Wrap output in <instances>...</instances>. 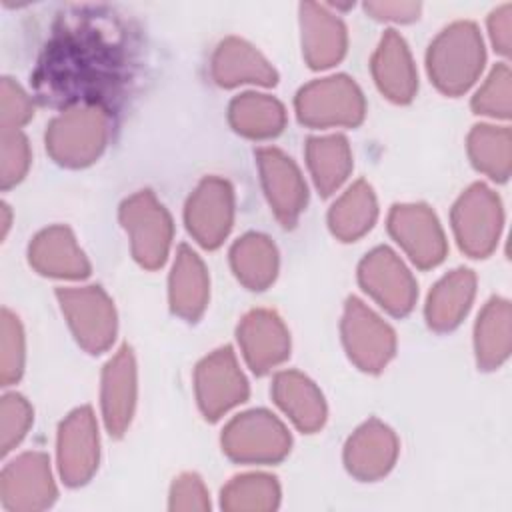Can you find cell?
<instances>
[{"instance_id":"cell-1","label":"cell","mask_w":512,"mask_h":512,"mask_svg":"<svg viewBox=\"0 0 512 512\" xmlns=\"http://www.w3.org/2000/svg\"><path fill=\"white\" fill-rule=\"evenodd\" d=\"M124 30L102 16H82L56 30L36 68L38 96L48 104L102 106L126 80Z\"/></svg>"},{"instance_id":"cell-2","label":"cell","mask_w":512,"mask_h":512,"mask_svg":"<svg viewBox=\"0 0 512 512\" xmlns=\"http://www.w3.org/2000/svg\"><path fill=\"white\" fill-rule=\"evenodd\" d=\"M426 66L436 88L448 96L466 92L482 72L484 44L472 22H454L430 44Z\"/></svg>"},{"instance_id":"cell-3","label":"cell","mask_w":512,"mask_h":512,"mask_svg":"<svg viewBox=\"0 0 512 512\" xmlns=\"http://www.w3.org/2000/svg\"><path fill=\"white\" fill-rule=\"evenodd\" d=\"M110 134V116L102 106L64 108L46 130V150L62 166L82 168L104 150Z\"/></svg>"},{"instance_id":"cell-4","label":"cell","mask_w":512,"mask_h":512,"mask_svg":"<svg viewBox=\"0 0 512 512\" xmlns=\"http://www.w3.org/2000/svg\"><path fill=\"white\" fill-rule=\"evenodd\" d=\"M294 104L298 120L312 128L356 126L366 112L360 88L344 74L306 84L298 92Z\"/></svg>"},{"instance_id":"cell-5","label":"cell","mask_w":512,"mask_h":512,"mask_svg":"<svg viewBox=\"0 0 512 512\" xmlns=\"http://www.w3.org/2000/svg\"><path fill=\"white\" fill-rule=\"evenodd\" d=\"M120 222L128 234L132 256L148 270L164 264L172 242V218L150 190H140L120 206Z\"/></svg>"},{"instance_id":"cell-6","label":"cell","mask_w":512,"mask_h":512,"mask_svg":"<svg viewBox=\"0 0 512 512\" xmlns=\"http://www.w3.org/2000/svg\"><path fill=\"white\" fill-rule=\"evenodd\" d=\"M222 450L236 462L272 464L288 454L290 434L268 410H250L228 422Z\"/></svg>"},{"instance_id":"cell-7","label":"cell","mask_w":512,"mask_h":512,"mask_svg":"<svg viewBox=\"0 0 512 512\" xmlns=\"http://www.w3.org/2000/svg\"><path fill=\"white\" fill-rule=\"evenodd\" d=\"M56 296L72 334L86 352L100 354L112 346L116 312L112 300L100 286L60 288Z\"/></svg>"},{"instance_id":"cell-8","label":"cell","mask_w":512,"mask_h":512,"mask_svg":"<svg viewBox=\"0 0 512 512\" xmlns=\"http://www.w3.org/2000/svg\"><path fill=\"white\" fill-rule=\"evenodd\" d=\"M452 228L462 252L472 258L488 256L502 230L500 198L484 184H472L452 208Z\"/></svg>"},{"instance_id":"cell-9","label":"cell","mask_w":512,"mask_h":512,"mask_svg":"<svg viewBox=\"0 0 512 512\" xmlns=\"http://www.w3.org/2000/svg\"><path fill=\"white\" fill-rule=\"evenodd\" d=\"M342 342L364 372H380L396 352L394 330L358 298H348L344 306Z\"/></svg>"},{"instance_id":"cell-10","label":"cell","mask_w":512,"mask_h":512,"mask_svg":"<svg viewBox=\"0 0 512 512\" xmlns=\"http://www.w3.org/2000/svg\"><path fill=\"white\" fill-rule=\"evenodd\" d=\"M194 390L202 414L218 420L248 396V382L232 348L224 346L208 354L194 372Z\"/></svg>"},{"instance_id":"cell-11","label":"cell","mask_w":512,"mask_h":512,"mask_svg":"<svg viewBox=\"0 0 512 512\" xmlns=\"http://www.w3.org/2000/svg\"><path fill=\"white\" fill-rule=\"evenodd\" d=\"M360 286L390 314L404 316L414 308L418 286L404 262L386 246L364 256L358 266Z\"/></svg>"},{"instance_id":"cell-12","label":"cell","mask_w":512,"mask_h":512,"mask_svg":"<svg viewBox=\"0 0 512 512\" xmlns=\"http://www.w3.org/2000/svg\"><path fill=\"white\" fill-rule=\"evenodd\" d=\"M184 220L198 244L204 248L220 246L234 220L232 186L218 176L204 178L186 202Z\"/></svg>"},{"instance_id":"cell-13","label":"cell","mask_w":512,"mask_h":512,"mask_svg":"<svg viewBox=\"0 0 512 512\" xmlns=\"http://www.w3.org/2000/svg\"><path fill=\"white\" fill-rule=\"evenodd\" d=\"M388 230L410 260L432 268L446 256V236L436 214L424 204H396L388 214Z\"/></svg>"},{"instance_id":"cell-14","label":"cell","mask_w":512,"mask_h":512,"mask_svg":"<svg viewBox=\"0 0 512 512\" xmlns=\"http://www.w3.org/2000/svg\"><path fill=\"white\" fill-rule=\"evenodd\" d=\"M0 496L8 510L30 512L50 506L56 498V486L48 456L42 452H26L14 458L2 470Z\"/></svg>"},{"instance_id":"cell-15","label":"cell","mask_w":512,"mask_h":512,"mask_svg":"<svg viewBox=\"0 0 512 512\" xmlns=\"http://www.w3.org/2000/svg\"><path fill=\"white\" fill-rule=\"evenodd\" d=\"M262 188L282 226H294L308 202L306 182L298 166L276 148H260L256 152Z\"/></svg>"},{"instance_id":"cell-16","label":"cell","mask_w":512,"mask_h":512,"mask_svg":"<svg viewBox=\"0 0 512 512\" xmlns=\"http://www.w3.org/2000/svg\"><path fill=\"white\" fill-rule=\"evenodd\" d=\"M98 426L92 408L82 406L68 414L58 430V468L68 486L90 480L98 468Z\"/></svg>"},{"instance_id":"cell-17","label":"cell","mask_w":512,"mask_h":512,"mask_svg":"<svg viewBox=\"0 0 512 512\" xmlns=\"http://www.w3.org/2000/svg\"><path fill=\"white\" fill-rule=\"evenodd\" d=\"M238 344L248 366L256 374H266L282 364L290 354V334L272 310H252L238 324Z\"/></svg>"},{"instance_id":"cell-18","label":"cell","mask_w":512,"mask_h":512,"mask_svg":"<svg viewBox=\"0 0 512 512\" xmlns=\"http://www.w3.org/2000/svg\"><path fill=\"white\" fill-rule=\"evenodd\" d=\"M398 456V438L384 422L370 418L344 446L348 472L364 482L378 480L390 472Z\"/></svg>"},{"instance_id":"cell-19","label":"cell","mask_w":512,"mask_h":512,"mask_svg":"<svg viewBox=\"0 0 512 512\" xmlns=\"http://www.w3.org/2000/svg\"><path fill=\"white\" fill-rule=\"evenodd\" d=\"M100 400L108 432L124 434L136 404V362L130 346H122L104 366Z\"/></svg>"},{"instance_id":"cell-20","label":"cell","mask_w":512,"mask_h":512,"mask_svg":"<svg viewBox=\"0 0 512 512\" xmlns=\"http://www.w3.org/2000/svg\"><path fill=\"white\" fill-rule=\"evenodd\" d=\"M372 76L380 92L392 102H410L418 90V76L404 38L396 30H386L374 56Z\"/></svg>"},{"instance_id":"cell-21","label":"cell","mask_w":512,"mask_h":512,"mask_svg":"<svg viewBox=\"0 0 512 512\" xmlns=\"http://www.w3.org/2000/svg\"><path fill=\"white\" fill-rule=\"evenodd\" d=\"M302 52L310 68H328L346 52V28L338 16L320 4H300Z\"/></svg>"},{"instance_id":"cell-22","label":"cell","mask_w":512,"mask_h":512,"mask_svg":"<svg viewBox=\"0 0 512 512\" xmlns=\"http://www.w3.org/2000/svg\"><path fill=\"white\" fill-rule=\"evenodd\" d=\"M28 258L34 270L46 276L84 278L90 274V262L66 226H50L42 230L32 240Z\"/></svg>"},{"instance_id":"cell-23","label":"cell","mask_w":512,"mask_h":512,"mask_svg":"<svg viewBox=\"0 0 512 512\" xmlns=\"http://www.w3.org/2000/svg\"><path fill=\"white\" fill-rule=\"evenodd\" d=\"M274 402L302 432H316L326 422V402L318 386L296 370L276 374L272 384Z\"/></svg>"},{"instance_id":"cell-24","label":"cell","mask_w":512,"mask_h":512,"mask_svg":"<svg viewBox=\"0 0 512 512\" xmlns=\"http://www.w3.org/2000/svg\"><path fill=\"white\" fill-rule=\"evenodd\" d=\"M210 70L220 86H236L244 82L272 86L278 78L270 62L252 44L240 38H226L218 44Z\"/></svg>"},{"instance_id":"cell-25","label":"cell","mask_w":512,"mask_h":512,"mask_svg":"<svg viewBox=\"0 0 512 512\" xmlns=\"http://www.w3.org/2000/svg\"><path fill=\"white\" fill-rule=\"evenodd\" d=\"M208 272L200 256L186 244L176 252L170 272V306L184 320H196L208 304Z\"/></svg>"},{"instance_id":"cell-26","label":"cell","mask_w":512,"mask_h":512,"mask_svg":"<svg viewBox=\"0 0 512 512\" xmlns=\"http://www.w3.org/2000/svg\"><path fill=\"white\" fill-rule=\"evenodd\" d=\"M476 294V276L468 268H456L446 274L426 302V320L430 328L444 332L456 328L468 314Z\"/></svg>"},{"instance_id":"cell-27","label":"cell","mask_w":512,"mask_h":512,"mask_svg":"<svg viewBox=\"0 0 512 512\" xmlns=\"http://www.w3.org/2000/svg\"><path fill=\"white\" fill-rule=\"evenodd\" d=\"M230 264L236 278L250 290L268 288L278 272V252L274 242L250 232L234 242L230 250Z\"/></svg>"},{"instance_id":"cell-28","label":"cell","mask_w":512,"mask_h":512,"mask_svg":"<svg viewBox=\"0 0 512 512\" xmlns=\"http://www.w3.org/2000/svg\"><path fill=\"white\" fill-rule=\"evenodd\" d=\"M378 216L376 196L368 182H354L330 208L328 226L332 234L344 242L364 236Z\"/></svg>"},{"instance_id":"cell-29","label":"cell","mask_w":512,"mask_h":512,"mask_svg":"<svg viewBox=\"0 0 512 512\" xmlns=\"http://www.w3.org/2000/svg\"><path fill=\"white\" fill-rule=\"evenodd\" d=\"M474 350L482 370L498 368L510 354V302L492 298L474 326Z\"/></svg>"},{"instance_id":"cell-30","label":"cell","mask_w":512,"mask_h":512,"mask_svg":"<svg viewBox=\"0 0 512 512\" xmlns=\"http://www.w3.org/2000/svg\"><path fill=\"white\" fill-rule=\"evenodd\" d=\"M306 162L316 188L328 196L342 186L352 170L348 140L340 134L316 136L306 144Z\"/></svg>"},{"instance_id":"cell-31","label":"cell","mask_w":512,"mask_h":512,"mask_svg":"<svg viewBox=\"0 0 512 512\" xmlns=\"http://www.w3.org/2000/svg\"><path fill=\"white\" fill-rule=\"evenodd\" d=\"M228 120L236 132L248 138H272L282 132L286 110L268 94L246 92L230 102Z\"/></svg>"},{"instance_id":"cell-32","label":"cell","mask_w":512,"mask_h":512,"mask_svg":"<svg viewBox=\"0 0 512 512\" xmlns=\"http://www.w3.org/2000/svg\"><path fill=\"white\" fill-rule=\"evenodd\" d=\"M468 156L476 170L492 180H506L512 164L510 130L504 126L478 124L468 134Z\"/></svg>"},{"instance_id":"cell-33","label":"cell","mask_w":512,"mask_h":512,"mask_svg":"<svg viewBox=\"0 0 512 512\" xmlns=\"http://www.w3.org/2000/svg\"><path fill=\"white\" fill-rule=\"evenodd\" d=\"M280 500V486L268 474H242L222 488V508L232 512L274 510Z\"/></svg>"},{"instance_id":"cell-34","label":"cell","mask_w":512,"mask_h":512,"mask_svg":"<svg viewBox=\"0 0 512 512\" xmlns=\"http://www.w3.org/2000/svg\"><path fill=\"white\" fill-rule=\"evenodd\" d=\"M24 370V332L10 310L0 320V380L4 386L16 382Z\"/></svg>"},{"instance_id":"cell-35","label":"cell","mask_w":512,"mask_h":512,"mask_svg":"<svg viewBox=\"0 0 512 512\" xmlns=\"http://www.w3.org/2000/svg\"><path fill=\"white\" fill-rule=\"evenodd\" d=\"M472 108L476 114L508 118L510 116V68L508 64H498L482 88L472 98Z\"/></svg>"},{"instance_id":"cell-36","label":"cell","mask_w":512,"mask_h":512,"mask_svg":"<svg viewBox=\"0 0 512 512\" xmlns=\"http://www.w3.org/2000/svg\"><path fill=\"white\" fill-rule=\"evenodd\" d=\"M32 424V408L20 394H6L0 404V446L10 452L28 432Z\"/></svg>"},{"instance_id":"cell-37","label":"cell","mask_w":512,"mask_h":512,"mask_svg":"<svg viewBox=\"0 0 512 512\" xmlns=\"http://www.w3.org/2000/svg\"><path fill=\"white\" fill-rule=\"evenodd\" d=\"M30 166V146L26 136L14 128H2V164L0 180L2 188H10L20 182Z\"/></svg>"},{"instance_id":"cell-38","label":"cell","mask_w":512,"mask_h":512,"mask_svg":"<svg viewBox=\"0 0 512 512\" xmlns=\"http://www.w3.org/2000/svg\"><path fill=\"white\" fill-rule=\"evenodd\" d=\"M0 100H2V128L18 130L34 114V104L30 96L10 78L2 80Z\"/></svg>"},{"instance_id":"cell-39","label":"cell","mask_w":512,"mask_h":512,"mask_svg":"<svg viewBox=\"0 0 512 512\" xmlns=\"http://www.w3.org/2000/svg\"><path fill=\"white\" fill-rule=\"evenodd\" d=\"M172 510H208L210 500L204 482L196 474H182L174 480L170 490Z\"/></svg>"},{"instance_id":"cell-40","label":"cell","mask_w":512,"mask_h":512,"mask_svg":"<svg viewBox=\"0 0 512 512\" xmlns=\"http://www.w3.org/2000/svg\"><path fill=\"white\" fill-rule=\"evenodd\" d=\"M364 10L376 20L412 22L420 14L418 2H366Z\"/></svg>"},{"instance_id":"cell-41","label":"cell","mask_w":512,"mask_h":512,"mask_svg":"<svg viewBox=\"0 0 512 512\" xmlns=\"http://www.w3.org/2000/svg\"><path fill=\"white\" fill-rule=\"evenodd\" d=\"M510 28H512V6L504 4L496 8L488 18V30L494 48L500 54L510 52Z\"/></svg>"},{"instance_id":"cell-42","label":"cell","mask_w":512,"mask_h":512,"mask_svg":"<svg viewBox=\"0 0 512 512\" xmlns=\"http://www.w3.org/2000/svg\"><path fill=\"white\" fill-rule=\"evenodd\" d=\"M8 226H10V212H8V206L4 204L2 206V234H6Z\"/></svg>"}]
</instances>
